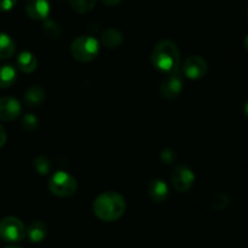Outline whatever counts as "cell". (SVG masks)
Wrapping results in <instances>:
<instances>
[{
    "mask_svg": "<svg viewBox=\"0 0 248 248\" xmlns=\"http://www.w3.org/2000/svg\"><path fill=\"white\" fill-rule=\"evenodd\" d=\"M45 96V90L40 85H31L27 89L26 94H24V102L28 107L34 108V107H39L43 104Z\"/></svg>",
    "mask_w": 248,
    "mask_h": 248,
    "instance_id": "obj_13",
    "label": "cell"
},
{
    "mask_svg": "<svg viewBox=\"0 0 248 248\" xmlns=\"http://www.w3.org/2000/svg\"><path fill=\"white\" fill-rule=\"evenodd\" d=\"M26 12L34 21H45L50 14L48 0H26Z\"/></svg>",
    "mask_w": 248,
    "mask_h": 248,
    "instance_id": "obj_10",
    "label": "cell"
},
{
    "mask_svg": "<svg viewBox=\"0 0 248 248\" xmlns=\"http://www.w3.org/2000/svg\"><path fill=\"white\" fill-rule=\"evenodd\" d=\"M247 19H248V9H247Z\"/></svg>",
    "mask_w": 248,
    "mask_h": 248,
    "instance_id": "obj_30",
    "label": "cell"
},
{
    "mask_svg": "<svg viewBox=\"0 0 248 248\" xmlns=\"http://www.w3.org/2000/svg\"><path fill=\"white\" fill-rule=\"evenodd\" d=\"M33 167L38 174L46 175L51 172L52 164H51V160L48 159L46 156H38V157L34 159Z\"/></svg>",
    "mask_w": 248,
    "mask_h": 248,
    "instance_id": "obj_19",
    "label": "cell"
},
{
    "mask_svg": "<svg viewBox=\"0 0 248 248\" xmlns=\"http://www.w3.org/2000/svg\"><path fill=\"white\" fill-rule=\"evenodd\" d=\"M70 7L79 14H89L93 10L96 0H68Z\"/></svg>",
    "mask_w": 248,
    "mask_h": 248,
    "instance_id": "obj_18",
    "label": "cell"
},
{
    "mask_svg": "<svg viewBox=\"0 0 248 248\" xmlns=\"http://www.w3.org/2000/svg\"><path fill=\"white\" fill-rule=\"evenodd\" d=\"M148 195L155 203H162L169 197V186L161 179H153L148 185Z\"/></svg>",
    "mask_w": 248,
    "mask_h": 248,
    "instance_id": "obj_11",
    "label": "cell"
},
{
    "mask_svg": "<svg viewBox=\"0 0 248 248\" xmlns=\"http://www.w3.org/2000/svg\"><path fill=\"white\" fill-rule=\"evenodd\" d=\"M47 236V224L44 220H35L31 223L27 228V237L33 243H39L44 241Z\"/></svg>",
    "mask_w": 248,
    "mask_h": 248,
    "instance_id": "obj_12",
    "label": "cell"
},
{
    "mask_svg": "<svg viewBox=\"0 0 248 248\" xmlns=\"http://www.w3.org/2000/svg\"><path fill=\"white\" fill-rule=\"evenodd\" d=\"M48 190L57 197H70L78 190L77 179L64 170L56 172L48 180Z\"/></svg>",
    "mask_w": 248,
    "mask_h": 248,
    "instance_id": "obj_4",
    "label": "cell"
},
{
    "mask_svg": "<svg viewBox=\"0 0 248 248\" xmlns=\"http://www.w3.org/2000/svg\"><path fill=\"white\" fill-rule=\"evenodd\" d=\"M70 53L77 61L87 63L93 61L99 53V43L90 35H80L72 41Z\"/></svg>",
    "mask_w": 248,
    "mask_h": 248,
    "instance_id": "obj_3",
    "label": "cell"
},
{
    "mask_svg": "<svg viewBox=\"0 0 248 248\" xmlns=\"http://www.w3.org/2000/svg\"><path fill=\"white\" fill-rule=\"evenodd\" d=\"M17 67L23 73H33L38 67V58L31 51H22L17 56Z\"/></svg>",
    "mask_w": 248,
    "mask_h": 248,
    "instance_id": "obj_14",
    "label": "cell"
},
{
    "mask_svg": "<svg viewBox=\"0 0 248 248\" xmlns=\"http://www.w3.org/2000/svg\"><path fill=\"white\" fill-rule=\"evenodd\" d=\"M160 159L165 163V164H172V163L176 162L177 155L173 150L171 148H165L160 153Z\"/></svg>",
    "mask_w": 248,
    "mask_h": 248,
    "instance_id": "obj_23",
    "label": "cell"
},
{
    "mask_svg": "<svg viewBox=\"0 0 248 248\" xmlns=\"http://www.w3.org/2000/svg\"><path fill=\"white\" fill-rule=\"evenodd\" d=\"M102 43L108 49H116L124 43V35L116 28H107L102 33Z\"/></svg>",
    "mask_w": 248,
    "mask_h": 248,
    "instance_id": "obj_15",
    "label": "cell"
},
{
    "mask_svg": "<svg viewBox=\"0 0 248 248\" xmlns=\"http://www.w3.org/2000/svg\"><path fill=\"white\" fill-rule=\"evenodd\" d=\"M18 0H0V11L7 12L15 7Z\"/></svg>",
    "mask_w": 248,
    "mask_h": 248,
    "instance_id": "obj_24",
    "label": "cell"
},
{
    "mask_svg": "<svg viewBox=\"0 0 248 248\" xmlns=\"http://www.w3.org/2000/svg\"><path fill=\"white\" fill-rule=\"evenodd\" d=\"M27 236V229L24 224L15 216H5L0 221V237L10 243L19 242Z\"/></svg>",
    "mask_w": 248,
    "mask_h": 248,
    "instance_id": "obj_5",
    "label": "cell"
},
{
    "mask_svg": "<svg viewBox=\"0 0 248 248\" xmlns=\"http://www.w3.org/2000/svg\"><path fill=\"white\" fill-rule=\"evenodd\" d=\"M17 80V73L11 65L0 66V88H10Z\"/></svg>",
    "mask_w": 248,
    "mask_h": 248,
    "instance_id": "obj_16",
    "label": "cell"
},
{
    "mask_svg": "<svg viewBox=\"0 0 248 248\" xmlns=\"http://www.w3.org/2000/svg\"><path fill=\"white\" fill-rule=\"evenodd\" d=\"M208 70L207 62L203 57L198 55H191L184 60L182 66V73L186 78L193 80L201 79L206 75Z\"/></svg>",
    "mask_w": 248,
    "mask_h": 248,
    "instance_id": "obj_7",
    "label": "cell"
},
{
    "mask_svg": "<svg viewBox=\"0 0 248 248\" xmlns=\"http://www.w3.org/2000/svg\"><path fill=\"white\" fill-rule=\"evenodd\" d=\"M183 73L179 70L166 74L160 85V94L165 100H176L183 91Z\"/></svg>",
    "mask_w": 248,
    "mask_h": 248,
    "instance_id": "obj_6",
    "label": "cell"
},
{
    "mask_svg": "<svg viewBox=\"0 0 248 248\" xmlns=\"http://www.w3.org/2000/svg\"><path fill=\"white\" fill-rule=\"evenodd\" d=\"M102 2H103L104 5H107V6H116V5L120 4L123 0H101Z\"/></svg>",
    "mask_w": 248,
    "mask_h": 248,
    "instance_id": "obj_26",
    "label": "cell"
},
{
    "mask_svg": "<svg viewBox=\"0 0 248 248\" xmlns=\"http://www.w3.org/2000/svg\"><path fill=\"white\" fill-rule=\"evenodd\" d=\"M39 126V119L35 114L33 113H27L24 114L23 118H22V128L26 131L29 133H33L38 129Z\"/></svg>",
    "mask_w": 248,
    "mask_h": 248,
    "instance_id": "obj_21",
    "label": "cell"
},
{
    "mask_svg": "<svg viewBox=\"0 0 248 248\" xmlns=\"http://www.w3.org/2000/svg\"><path fill=\"white\" fill-rule=\"evenodd\" d=\"M21 112L22 106L18 100L10 96H5L0 99V119L1 121H15L17 117H19Z\"/></svg>",
    "mask_w": 248,
    "mask_h": 248,
    "instance_id": "obj_9",
    "label": "cell"
},
{
    "mask_svg": "<svg viewBox=\"0 0 248 248\" xmlns=\"http://www.w3.org/2000/svg\"><path fill=\"white\" fill-rule=\"evenodd\" d=\"M126 201L123 195L116 191H107L99 195L93 202V213L103 221H115L124 215Z\"/></svg>",
    "mask_w": 248,
    "mask_h": 248,
    "instance_id": "obj_1",
    "label": "cell"
},
{
    "mask_svg": "<svg viewBox=\"0 0 248 248\" xmlns=\"http://www.w3.org/2000/svg\"><path fill=\"white\" fill-rule=\"evenodd\" d=\"M228 204H229V197L225 194H218L213 199L212 206L217 211H223V209L227 208Z\"/></svg>",
    "mask_w": 248,
    "mask_h": 248,
    "instance_id": "obj_22",
    "label": "cell"
},
{
    "mask_svg": "<svg viewBox=\"0 0 248 248\" xmlns=\"http://www.w3.org/2000/svg\"><path fill=\"white\" fill-rule=\"evenodd\" d=\"M16 51L15 41L10 35L5 33H0V60H7L14 56Z\"/></svg>",
    "mask_w": 248,
    "mask_h": 248,
    "instance_id": "obj_17",
    "label": "cell"
},
{
    "mask_svg": "<svg viewBox=\"0 0 248 248\" xmlns=\"http://www.w3.org/2000/svg\"><path fill=\"white\" fill-rule=\"evenodd\" d=\"M5 142H6V131L0 125V148L5 145Z\"/></svg>",
    "mask_w": 248,
    "mask_h": 248,
    "instance_id": "obj_25",
    "label": "cell"
},
{
    "mask_svg": "<svg viewBox=\"0 0 248 248\" xmlns=\"http://www.w3.org/2000/svg\"><path fill=\"white\" fill-rule=\"evenodd\" d=\"M245 48H246V50L248 51V35L246 36V39H245Z\"/></svg>",
    "mask_w": 248,
    "mask_h": 248,
    "instance_id": "obj_28",
    "label": "cell"
},
{
    "mask_svg": "<svg viewBox=\"0 0 248 248\" xmlns=\"http://www.w3.org/2000/svg\"><path fill=\"white\" fill-rule=\"evenodd\" d=\"M44 34L50 39H58L61 36V27L51 19H45L44 23Z\"/></svg>",
    "mask_w": 248,
    "mask_h": 248,
    "instance_id": "obj_20",
    "label": "cell"
},
{
    "mask_svg": "<svg viewBox=\"0 0 248 248\" xmlns=\"http://www.w3.org/2000/svg\"><path fill=\"white\" fill-rule=\"evenodd\" d=\"M171 181L172 186L176 191L184 194L193 187L194 182H195V174L190 168L186 167V165H178L174 168L173 173H172Z\"/></svg>",
    "mask_w": 248,
    "mask_h": 248,
    "instance_id": "obj_8",
    "label": "cell"
},
{
    "mask_svg": "<svg viewBox=\"0 0 248 248\" xmlns=\"http://www.w3.org/2000/svg\"><path fill=\"white\" fill-rule=\"evenodd\" d=\"M152 63L157 71L165 74H170L178 70L181 53L177 44L170 39L160 40L152 51Z\"/></svg>",
    "mask_w": 248,
    "mask_h": 248,
    "instance_id": "obj_2",
    "label": "cell"
},
{
    "mask_svg": "<svg viewBox=\"0 0 248 248\" xmlns=\"http://www.w3.org/2000/svg\"><path fill=\"white\" fill-rule=\"evenodd\" d=\"M244 113H245V116L248 118V99L245 101V104H244Z\"/></svg>",
    "mask_w": 248,
    "mask_h": 248,
    "instance_id": "obj_27",
    "label": "cell"
},
{
    "mask_svg": "<svg viewBox=\"0 0 248 248\" xmlns=\"http://www.w3.org/2000/svg\"><path fill=\"white\" fill-rule=\"evenodd\" d=\"M6 248H22V247H18V246H10V247H6Z\"/></svg>",
    "mask_w": 248,
    "mask_h": 248,
    "instance_id": "obj_29",
    "label": "cell"
}]
</instances>
